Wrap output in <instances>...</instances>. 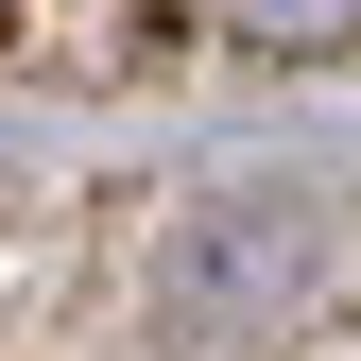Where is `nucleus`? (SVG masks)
<instances>
[{"label":"nucleus","instance_id":"nucleus-1","mask_svg":"<svg viewBox=\"0 0 361 361\" xmlns=\"http://www.w3.org/2000/svg\"><path fill=\"white\" fill-rule=\"evenodd\" d=\"M327 258H344V190L310 172H224L155 224L138 258V310H155V361H258L276 327L327 310Z\"/></svg>","mask_w":361,"mask_h":361},{"label":"nucleus","instance_id":"nucleus-2","mask_svg":"<svg viewBox=\"0 0 361 361\" xmlns=\"http://www.w3.org/2000/svg\"><path fill=\"white\" fill-rule=\"evenodd\" d=\"M207 52H258V69H344L361 52V0H190Z\"/></svg>","mask_w":361,"mask_h":361}]
</instances>
